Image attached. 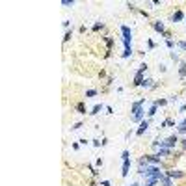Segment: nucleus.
Here are the masks:
<instances>
[{"mask_svg": "<svg viewBox=\"0 0 186 186\" xmlns=\"http://www.w3.org/2000/svg\"><path fill=\"white\" fill-rule=\"evenodd\" d=\"M143 104H145V97L130 104V112H132L130 119H132L134 123H142L143 119H145V108H143Z\"/></svg>", "mask_w": 186, "mask_h": 186, "instance_id": "1", "label": "nucleus"}, {"mask_svg": "<svg viewBox=\"0 0 186 186\" xmlns=\"http://www.w3.org/2000/svg\"><path fill=\"white\" fill-rule=\"evenodd\" d=\"M149 69L147 63H142L140 67H138V71H136V77H134V86H142V82L145 80V71Z\"/></svg>", "mask_w": 186, "mask_h": 186, "instance_id": "2", "label": "nucleus"}, {"mask_svg": "<svg viewBox=\"0 0 186 186\" xmlns=\"http://www.w3.org/2000/svg\"><path fill=\"white\" fill-rule=\"evenodd\" d=\"M121 34H123V45H125V49H132V30L128 28V26H121Z\"/></svg>", "mask_w": 186, "mask_h": 186, "instance_id": "3", "label": "nucleus"}, {"mask_svg": "<svg viewBox=\"0 0 186 186\" xmlns=\"http://www.w3.org/2000/svg\"><path fill=\"white\" fill-rule=\"evenodd\" d=\"M179 134L175 132V134H171V136H168L166 140H162V147H166V149H175V145H179Z\"/></svg>", "mask_w": 186, "mask_h": 186, "instance_id": "4", "label": "nucleus"}, {"mask_svg": "<svg viewBox=\"0 0 186 186\" xmlns=\"http://www.w3.org/2000/svg\"><path fill=\"white\" fill-rule=\"evenodd\" d=\"M153 28H155L156 32H160V34H162V36L166 37V39H169V32L166 30V26H164V23H162V20H155V23H153Z\"/></svg>", "mask_w": 186, "mask_h": 186, "instance_id": "5", "label": "nucleus"}, {"mask_svg": "<svg viewBox=\"0 0 186 186\" xmlns=\"http://www.w3.org/2000/svg\"><path fill=\"white\" fill-rule=\"evenodd\" d=\"M147 164H153V166H162V158L156 156V155H143Z\"/></svg>", "mask_w": 186, "mask_h": 186, "instance_id": "6", "label": "nucleus"}, {"mask_svg": "<svg viewBox=\"0 0 186 186\" xmlns=\"http://www.w3.org/2000/svg\"><path fill=\"white\" fill-rule=\"evenodd\" d=\"M149 125H151V119H143L142 123H140V128L136 130V136H143L147 132V128H149Z\"/></svg>", "mask_w": 186, "mask_h": 186, "instance_id": "7", "label": "nucleus"}, {"mask_svg": "<svg viewBox=\"0 0 186 186\" xmlns=\"http://www.w3.org/2000/svg\"><path fill=\"white\" fill-rule=\"evenodd\" d=\"M166 175L171 177V179H182V177H186V171H181V169H168Z\"/></svg>", "mask_w": 186, "mask_h": 186, "instance_id": "8", "label": "nucleus"}, {"mask_svg": "<svg viewBox=\"0 0 186 186\" xmlns=\"http://www.w3.org/2000/svg\"><path fill=\"white\" fill-rule=\"evenodd\" d=\"M171 153H173V151H171V149L160 147V149L156 151V156H160V158H171Z\"/></svg>", "mask_w": 186, "mask_h": 186, "instance_id": "9", "label": "nucleus"}, {"mask_svg": "<svg viewBox=\"0 0 186 186\" xmlns=\"http://www.w3.org/2000/svg\"><path fill=\"white\" fill-rule=\"evenodd\" d=\"M142 88H145V89H156L158 84H155V80H153V78H145V80L142 82Z\"/></svg>", "mask_w": 186, "mask_h": 186, "instance_id": "10", "label": "nucleus"}, {"mask_svg": "<svg viewBox=\"0 0 186 186\" xmlns=\"http://www.w3.org/2000/svg\"><path fill=\"white\" fill-rule=\"evenodd\" d=\"M130 171V158H127V160H123V168H121V177H127Z\"/></svg>", "mask_w": 186, "mask_h": 186, "instance_id": "11", "label": "nucleus"}, {"mask_svg": "<svg viewBox=\"0 0 186 186\" xmlns=\"http://www.w3.org/2000/svg\"><path fill=\"white\" fill-rule=\"evenodd\" d=\"M184 19V13H182V9H177L173 15H171V23H181V20Z\"/></svg>", "mask_w": 186, "mask_h": 186, "instance_id": "12", "label": "nucleus"}, {"mask_svg": "<svg viewBox=\"0 0 186 186\" xmlns=\"http://www.w3.org/2000/svg\"><path fill=\"white\" fill-rule=\"evenodd\" d=\"M160 186H173V179L168 177V175H164V177L160 179Z\"/></svg>", "mask_w": 186, "mask_h": 186, "instance_id": "13", "label": "nucleus"}, {"mask_svg": "<svg viewBox=\"0 0 186 186\" xmlns=\"http://www.w3.org/2000/svg\"><path fill=\"white\" fill-rule=\"evenodd\" d=\"M179 77H181V80L186 78V61H182L181 67H179Z\"/></svg>", "mask_w": 186, "mask_h": 186, "instance_id": "14", "label": "nucleus"}, {"mask_svg": "<svg viewBox=\"0 0 186 186\" xmlns=\"http://www.w3.org/2000/svg\"><path fill=\"white\" fill-rule=\"evenodd\" d=\"M177 134H182V136H186V123L184 121H181L177 125Z\"/></svg>", "mask_w": 186, "mask_h": 186, "instance_id": "15", "label": "nucleus"}, {"mask_svg": "<svg viewBox=\"0 0 186 186\" xmlns=\"http://www.w3.org/2000/svg\"><path fill=\"white\" fill-rule=\"evenodd\" d=\"M102 39L106 41V45H108V50H112V45H114V37H112V36H104Z\"/></svg>", "mask_w": 186, "mask_h": 186, "instance_id": "16", "label": "nucleus"}, {"mask_svg": "<svg viewBox=\"0 0 186 186\" xmlns=\"http://www.w3.org/2000/svg\"><path fill=\"white\" fill-rule=\"evenodd\" d=\"M97 89H88V91H86V99H91V97H97Z\"/></svg>", "mask_w": 186, "mask_h": 186, "instance_id": "17", "label": "nucleus"}, {"mask_svg": "<svg viewBox=\"0 0 186 186\" xmlns=\"http://www.w3.org/2000/svg\"><path fill=\"white\" fill-rule=\"evenodd\" d=\"M156 112H158V106H156V104H155V102H153V106H151V108H149V112H147V115H149V117H153V115H155Z\"/></svg>", "mask_w": 186, "mask_h": 186, "instance_id": "18", "label": "nucleus"}, {"mask_svg": "<svg viewBox=\"0 0 186 186\" xmlns=\"http://www.w3.org/2000/svg\"><path fill=\"white\" fill-rule=\"evenodd\" d=\"M102 108H104V106H102V104H95V106H93V110H91V112H89V114H91V115H97V114L101 112V110H102Z\"/></svg>", "mask_w": 186, "mask_h": 186, "instance_id": "19", "label": "nucleus"}, {"mask_svg": "<svg viewBox=\"0 0 186 186\" xmlns=\"http://www.w3.org/2000/svg\"><path fill=\"white\" fill-rule=\"evenodd\" d=\"M130 56H132V49H125V50H123V54H121L123 60H127V58H130Z\"/></svg>", "mask_w": 186, "mask_h": 186, "instance_id": "20", "label": "nucleus"}, {"mask_svg": "<svg viewBox=\"0 0 186 186\" xmlns=\"http://www.w3.org/2000/svg\"><path fill=\"white\" fill-rule=\"evenodd\" d=\"M61 6H65V8H71V6H74V0H61Z\"/></svg>", "mask_w": 186, "mask_h": 186, "instance_id": "21", "label": "nucleus"}, {"mask_svg": "<svg viewBox=\"0 0 186 186\" xmlns=\"http://www.w3.org/2000/svg\"><path fill=\"white\" fill-rule=\"evenodd\" d=\"M166 45H168V49H171V50L175 49V41L171 39V37H169V39H166Z\"/></svg>", "mask_w": 186, "mask_h": 186, "instance_id": "22", "label": "nucleus"}, {"mask_svg": "<svg viewBox=\"0 0 186 186\" xmlns=\"http://www.w3.org/2000/svg\"><path fill=\"white\" fill-rule=\"evenodd\" d=\"M155 104L156 106H166L168 104V99H158V101H155Z\"/></svg>", "mask_w": 186, "mask_h": 186, "instance_id": "23", "label": "nucleus"}, {"mask_svg": "<svg viewBox=\"0 0 186 186\" xmlns=\"http://www.w3.org/2000/svg\"><path fill=\"white\" fill-rule=\"evenodd\" d=\"M77 112H78V114H86V108H84V104H82V102H80V104H77Z\"/></svg>", "mask_w": 186, "mask_h": 186, "instance_id": "24", "label": "nucleus"}, {"mask_svg": "<svg viewBox=\"0 0 186 186\" xmlns=\"http://www.w3.org/2000/svg\"><path fill=\"white\" fill-rule=\"evenodd\" d=\"M127 158H130V153H128V151L125 149V151L121 153V160H127Z\"/></svg>", "mask_w": 186, "mask_h": 186, "instance_id": "25", "label": "nucleus"}, {"mask_svg": "<svg viewBox=\"0 0 186 186\" xmlns=\"http://www.w3.org/2000/svg\"><path fill=\"white\" fill-rule=\"evenodd\" d=\"M179 143H181V151L184 153V151H186V138H182V140L179 142Z\"/></svg>", "mask_w": 186, "mask_h": 186, "instance_id": "26", "label": "nucleus"}, {"mask_svg": "<svg viewBox=\"0 0 186 186\" xmlns=\"http://www.w3.org/2000/svg\"><path fill=\"white\" fill-rule=\"evenodd\" d=\"M169 58H171V60H173L175 63H177V61H179V54H175V52H169Z\"/></svg>", "mask_w": 186, "mask_h": 186, "instance_id": "27", "label": "nucleus"}, {"mask_svg": "<svg viewBox=\"0 0 186 186\" xmlns=\"http://www.w3.org/2000/svg\"><path fill=\"white\" fill-rule=\"evenodd\" d=\"M101 28H104V24H102V23H97V24L93 26V30H95V32H97V30H101Z\"/></svg>", "mask_w": 186, "mask_h": 186, "instance_id": "28", "label": "nucleus"}, {"mask_svg": "<svg viewBox=\"0 0 186 186\" xmlns=\"http://www.w3.org/2000/svg\"><path fill=\"white\" fill-rule=\"evenodd\" d=\"M179 101V97H177V95H171V97L168 99V102H177Z\"/></svg>", "mask_w": 186, "mask_h": 186, "instance_id": "29", "label": "nucleus"}, {"mask_svg": "<svg viewBox=\"0 0 186 186\" xmlns=\"http://www.w3.org/2000/svg\"><path fill=\"white\" fill-rule=\"evenodd\" d=\"M69 39H71V32H67V34H65V36H63V43H67V41H69Z\"/></svg>", "mask_w": 186, "mask_h": 186, "instance_id": "30", "label": "nucleus"}, {"mask_svg": "<svg viewBox=\"0 0 186 186\" xmlns=\"http://www.w3.org/2000/svg\"><path fill=\"white\" fill-rule=\"evenodd\" d=\"M179 49H182V50H186V41H181V43H179Z\"/></svg>", "mask_w": 186, "mask_h": 186, "instance_id": "31", "label": "nucleus"}, {"mask_svg": "<svg viewBox=\"0 0 186 186\" xmlns=\"http://www.w3.org/2000/svg\"><path fill=\"white\" fill-rule=\"evenodd\" d=\"M78 128H82V123H74V125H73V130H78Z\"/></svg>", "mask_w": 186, "mask_h": 186, "instance_id": "32", "label": "nucleus"}, {"mask_svg": "<svg viewBox=\"0 0 186 186\" xmlns=\"http://www.w3.org/2000/svg\"><path fill=\"white\" fill-rule=\"evenodd\" d=\"M99 186H112V184H110V181H101Z\"/></svg>", "mask_w": 186, "mask_h": 186, "instance_id": "33", "label": "nucleus"}, {"mask_svg": "<svg viewBox=\"0 0 186 186\" xmlns=\"http://www.w3.org/2000/svg\"><path fill=\"white\" fill-rule=\"evenodd\" d=\"M147 43H149V49H155V41H153V39H149Z\"/></svg>", "mask_w": 186, "mask_h": 186, "instance_id": "34", "label": "nucleus"}, {"mask_svg": "<svg viewBox=\"0 0 186 186\" xmlns=\"http://www.w3.org/2000/svg\"><path fill=\"white\" fill-rule=\"evenodd\" d=\"M127 8H128V9H132V11H134V9H136V6H134V4H130V2H128V4H127Z\"/></svg>", "mask_w": 186, "mask_h": 186, "instance_id": "35", "label": "nucleus"}, {"mask_svg": "<svg viewBox=\"0 0 186 186\" xmlns=\"http://www.w3.org/2000/svg\"><path fill=\"white\" fill-rule=\"evenodd\" d=\"M132 132H134V130H128V132L125 134V140H128V138H130V136H132Z\"/></svg>", "mask_w": 186, "mask_h": 186, "instance_id": "36", "label": "nucleus"}, {"mask_svg": "<svg viewBox=\"0 0 186 186\" xmlns=\"http://www.w3.org/2000/svg\"><path fill=\"white\" fill-rule=\"evenodd\" d=\"M184 110H186V102H184V104L181 106V112H184Z\"/></svg>", "mask_w": 186, "mask_h": 186, "instance_id": "37", "label": "nucleus"}, {"mask_svg": "<svg viewBox=\"0 0 186 186\" xmlns=\"http://www.w3.org/2000/svg\"><path fill=\"white\" fill-rule=\"evenodd\" d=\"M130 186H140V184H138V182H132V184H130Z\"/></svg>", "mask_w": 186, "mask_h": 186, "instance_id": "38", "label": "nucleus"}]
</instances>
